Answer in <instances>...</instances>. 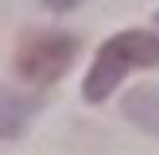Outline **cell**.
<instances>
[{
    "instance_id": "obj_1",
    "label": "cell",
    "mask_w": 159,
    "mask_h": 155,
    "mask_svg": "<svg viewBox=\"0 0 159 155\" xmlns=\"http://www.w3.org/2000/svg\"><path fill=\"white\" fill-rule=\"evenodd\" d=\"M159 64V37L149 31H122L105 41L95 54V64L85 78V98L105 101L112 88L125 78L132 67H152Z\"/></svg>"
},
{
    "instance_id": "obj_2",
    "label": "cell",
    "mask_w": 159,
    "mask_h": 155,
    "mask_svg": "<svg viewBox=\"0 0 159 155\" xmlns=\"http://www.w3.org/2000/svg\"><path fill=\"white\" fill-rule=\"evenodd\" d=\"M75 37L68 34H51V31H34L24 34L17 41V54H14V67L24 81L31 84H51L58 81L75 61Z\"/></svg>"
},
{
    "instance_id": "obj_3",
    "label": "cell",
    "mask_w": 159,
    "mask_h": 155,
    "mask_svg": "<svg viewBox=\"0 0 159 155\" xmlns=\"http://www.w3.org/2000/svg\"><path fill=\"white\" fill-rule=\"evenodd\" d=\"M125 115L135 125H142L146 131L159 135V88L152 84H142L125 98Z\"/></svg>"
},
{
    "instance_id": "obj_4",
    "label": "cell",
    "mask_w": 159,
    "mask_h": 155,
    "mask_svg": "<svg viewBox=\"0 0 159 155\" xmlns=\"http://www.w3.org/2000/svg\"><path fill=\"white\" fill-rule=\"evenodd\" d=\"M51 3H54V7H58V10H68V7H71V3H75V0H51Z\"/></svg>"
},
{
    "instance_id": "obj_5",
    "label": "cell",
    "mask_w": 159,
    "mask_h": 155,
    "mask_svg": "<svg viewBox=\"0 0 159 155\" xmlns=\"http://www.w3.org/2000/svg\"><path fill=\"white\" fill-rule=\"evenodd\" d=\"M156 24H159V14H156Z\"/></svg>"
}]
</instances>
